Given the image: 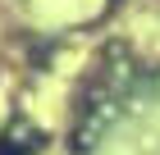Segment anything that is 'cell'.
Returning <instances> with one entry per match:
<instances>
[{
	"mask_svg": "<svg viewBox=\"0 0 160 155\" xmlns=\"http://www.w3.org/2000/svg\"><path fill=\"white\" fill-rule=\"evenodd\" d=\"M41 146H46V137H41V128H32L28 119L9 123V128L0 132V155H37Z\"/></svg>",
	"mask_w": 160,
	"mask_h": 155,
	"instance_id": "cell-1",
	"label": "cell"
}]
</instances>
